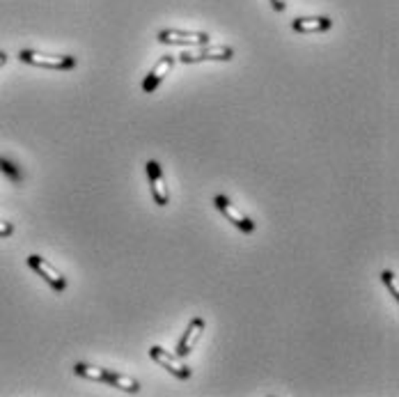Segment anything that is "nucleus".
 Returning a JSON list of instances; mask_svg holds the SVG:
<instances>
[{
  "label": "nucleus",
  "instance_id": "obj_12",
  "mask_svg": "<svg viewBox=\"0 0 399 397\" xmlns=\"http://www.w3.org/2000/svg\"><path fill=\"white\" fill-rule=\"evenodd\" d=\"M106 384H111L115 386V388H122L126 393H138L140 391V384L131 379V376H126V374H120V372H115V370H108V381Z\"/></svg>",
  "mask_w": 399,
  "mask_h": 397
},
{
  "label": "nucleus",
  "instance_id": "obj_4",
  "mask_svg": "<svg viewBox=\"0 0 399 397\" xmlns=\"http://www.w3.org/2000/svg\"><path fill=\"white\" fill-rule=\"evenodd\" d=\"M28 267H30L33 271H37V274H40V276L46 280V283L55 289V292H62V289L67 287V278H64L53 264H48L44 257L30 255V257H28Z\"/></svg>",
  "mask_w": 399,
  "mask_h": 397
},
{
  "label": "nucleus",
  "instance_id": "obj_3",
  "mask_svg": "<svg viewBox=\"0 0 399 397\" xmlns=\"http://www.w3.org/2000/svg\"><path fill=\"white\" fill-rule=\"evenodd\" d=\"M150 358H152L154 363H159L161 367H165L168 372H172L174 376H177V379H184V381L191 379V367L184 363L179 356L165 352L163 347H152V350H150Z\"/></svg>",
  "mask_w": 399,
  "mask_h": 397
},
{
  "label": "nucleus",
  "instance_id": "obj_17",
  "mask_svg": "<svg viewBox=\"0 0 399 397\" xmlns=\"http://www.w3.org/2000/svg\"><path fill=\"white\" fill-rule=\"evenodd\" d=\"M7 62V53H3V51H0V67H3Z\"/></svg>",
  "mask_w": 399,
  "mask_h": 397
},
{
  "label": "nucleus",
  "instance_id": "obj_13",
  "mask_svg": "<svg viewBox=\"0 0 399 397\" xmlns=\"http://www.w3.org/2000/svg\"><path fill=\"white\" fill-rule=\"evenodd\" d=\"M0 170H3L5 175H7L9 179H12V181H21V179H23V172L18 170L12 161H7L5 157H0Z\"/></svg>",
  "mask_w": 399,
  "mask_h": 397
},
{
  "label": "nucleus",
  "instance_id": "obj_6",
  "mask_svg": "<svg viewBox=\"0 0 399 397\" xmlns=\"http://www.w3.org/2000/svg\"><path fill=\"white\" fill-rule=\"evenodd\" d=\"M147 175H150V184H152L154 202H157L159 207H165L170 202V191H168V184H165V177H163L161 166L157 161L147 163Z\"/></svg>",
  "mask_w": 399,
  "mask_h": 397
},
{
  "label": "nucleus",
  "instance_id": "obj_11",
  "mask_svg": "<svg viewBox=\"0 0 399 397\" xmlns=\"http://www.w3.org/2000/svg\"><path fill=\"white\" fill-rule=\"evenodd\" d=\"M74 372L79 376H85V379H92V381H108V370H103V367H96L90 363H76L74 365Z\"/></svg>",
  "mask_w": 399,
  "mask_h": 397
},
{
  "label": "nucleus",
  "instance_id": "obj_10",
  "mask_svg": "<svg viewBox=\"0 0 399 397\" xmlns=\"http://www.w3.org/2000/svg\"><path fill=\"white\" fill-rule=\"evenodd\" d=\"M291 28L296 33H324L333 28V21L328 16H305V18H294Z\"/></svg>",
  "mask_w": 399,
  "mask_h": 397
},
{
  "label": "nucleus",
  "instance_id": "obj_14",
  "mask_svg": "<svg viewBox=\"0 0 399 397\" xmlns=\"http://www.w3.org/2000/svg\"><path fill=\"white\" fill-rule=\"evenodd\" d=\"M383 283L388 285V289L393 292V298L395 301H399V285H397V274L395 271H383Z\"/></svg>",
  "mask_w": 399,
  "mask_h": 397
},
{
  "label": "nucleus",
  "instance_id": "obj_1",
  "mask_svg": "<svg viewBox=\"0 0 399 397\" xmlns=\"http://www.w3.org/2000/svg\"><path fill=\"white\" fill-rule=\"evenodd\" d=\"M18 60L26 65L44 67V69H55V72L74 69V67L79 65V57H74V55H48V53L33 51V48H23V51L18 53Z\"/></svg>",
  "mask_w": 399,
  "mask_h": 397
},
{
  "label": "nucleus",
  "instance_id": "obj_16",
  "mask_svg": "<svg viewBox=\"0 0 399 397\" xmlns=\"http://www.w3.org/2000/svg\"><path fill=\"white\" fill-rule=\"evenodd\" d=\"M271 5H274L276 12H285V9H287V3H285V0H271Z\"/></svg>",
  "mask_w": 399,
  "mask_h": 397
},
{
  "label": "nucleus",
  "instance_id": "obj_8",
  "mask_svg": "<svg viewBox=\"0 0 399 397\" xmlns=\"http://www.w3.org/2000/svg\"><path fill=\"white\" fill-rule=\"evenodd\" d=\"M204 319L202 317H196L193 319V322L189 324V328H186V333H184V337H181V342L177 345V356L179 358H186L193 350H196V345H198V340L202 337V333H204Z\"/></svg>",
  "mask_w": 399,
  "mask_h": 397
},
{
  "label": "nucleus",
  "instance_id": "obj_7",
  "mask_svg": "<svg viewBox=\"0 0 399 397\" xmlns=\"http://www.w3.org/2000/svg\"><path fill=\"white\" fill-rule=\"evenodd\" d=\"M161 44H191V46H202L209 44L207 33H184V30H161L159 33Z\"/></svg>",
  "mask_w": 399,
  "mask_h": 397
},
{
  "label": "nucleus",
  "instance_id": "obj_9",
  "mask_svg": "<svg viewBox=\"0 0 399 397\" xmlns=\"http://www.w3.org/2000/svg\"><path fill=\"white\" fill-rule=\"evenodd\" d=\"M172 67H174V55H163L161 60L154 65V69L145 76V83H142V90L145 92H154L161 85V81L172 72Z\"/></svg>",
  "mask_w": 399,
  "mask_h": 397
},
{
  "label": "nucleus",
  "instance_id": "obj_5",
  "mask_svg": "<svg viewBox=\"0 0 399 397\" xmlns=\"http://www.w3.org/2000/svg\"><path fill=\"white\" fill-rule=\"evenodd\" d=\"M213 205L218 207V211L223 216H225L230 223H235V225L241 230V232H252L255 230V223H252L246 214H243V211H239L235 205H232V202L225 198V196H216L213 198Z\"/></svg>",
  "mask_w": 399,
  "mask_h": 397
},
{
  "label": "nucleus",
  "instance_id": "obj_15",
  "mask_svg": "<svg viewBox=\"0 0 399 397\" xmlns=\"http://www.w3.org/2000/svg\"><path fill=\"white\" fill-rule=\"evenodd\" d=\"M14 232V225L7 220H0V237H9Z\"/></svg>",
  "mask_w": 399,
  "mask_h": 397
},
{
  "label": "nucleus",
  "instance_id": "obj_2",
  "mask_svg": "<svg viewBox=\"0 0 399 397\" xmlns=\"http://www.w3.org/2000/svg\"><path fill=\"white\" fill-rule=\"evenodd\" d=\"M235 51L230 46H220V44H202V46H193L189 51H184L179 55V60L184 65L191 62H202V60H232Z\"/></svg>",
  "mask_w": 399,
  "mask_h": 397
}]
</instances>
